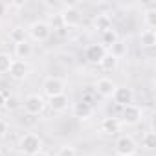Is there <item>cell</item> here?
I'll list each match as a JSON object with an SVG mask.
<instances>
[{"mask_svg":"<svg viewBox=\"0 0 156 156\" xmlns=\"http://www.w3.org/2000/svg\"><path fill=\"white\" fill-rule=\"evenodd\" d=\"M26 31L35 42H46L51 37V26L46 20H33Z\"/></svg>","mask_w":156,"mask_h":156,"instance_id":"obj_1","label":"cell"},{"mask_svg":"<svg viewBox=\"0 0 156 156\" xmlns=\"http://www.w3.org/2000/svg\"><path fill=\"white\" fill-rule=\"evenodd\" d=\"M41 147H42V140H41L35 132H26V134L19 140V151L24 152V154H28V156L39 152Z\"/></svg>","mask_w":156,"mask_h":156,"instance_id":"obj_2","label":"cell"},{"mask_svg":"<svg viewBox=\"0 0 156 156\" xmlns=\"http://www.w3.org/2000/svg\"><path fill=\"white\" fill-rule=\"evenodd\" d=\"M114 149H116V154L118 156H136V152H138V143L134 141V138L132 136H119L118 140H116V145H114Z\"/></svg>","mask_w":156,"mask_h":156,"instance_id":"obj_3","label":"cell"},{"mask_svg":"<svg viewBox=\"0 0 156 156\" xmlns=\"http://www.w3.org/2000/svg\"><path fill=\"white\" fill-rule=\"evenodd\" d=\"M64 90H66V83L61 79V77H48V79H44V83H42V94L48 99L64 94Z\"/></svg>","mask_w":156,"mask_h":156,"instance_id":"obj_4","label":"cell"},{"mask_svg":"<svg viewBox=\"0 0 156 156\" xmlns=\"http://www.w3.org/2000/svg\"><path fill=\"white\" fill-rule=\"evenodd\" d=\"M22 105H24V110H26L30 116H39V114H42L44 108H46V101H44V98L39 96V94H30V96H26V99H24Z\"/></svg>","mask_w":156,"mask_h":156,"instance_id":"obj_5","label":"cell"},{"mask_svg":"<svg viewBox=\"0 0 156 156\" xmlns=\"http://www.w3.org/2000/svg\"><path fill=\"white\" fill-rule=\"evenodd\" d=\"M61 20H62L64 28H77L81 24V20H83V13L75 6H66L61 11Z\"/></svg>","mask_w":156,"mask_h":156,"instance_id":"obj_6","label":"cell"},{"mask_svg":"<svg viewBox=\"0 0 156 156\" xmlns=\"http://www.w3.org/2000/svg\"><path fill=\"white\" fill-rule=\"evenodd\" d=\"M141 119H143V110H141L138 105L130 103V105L123 107V110H121V119H119L121 123H125V125H138Z\"/></svg>","mask_w":156,"mask_h":156,"instance_id":"obj_7","label":"cell"},{"mask_svg":"<svg viewBox=\"0 0 156 156\" xmlns=\"http://www.w3.org/2000/svg\"><path fill=\"white\" fill-rule=\"evenodd\" d=\"M112 99H114L116 105L127 107V105H130V103L134 101V92H132V88H129V87H116V90H114V94H112Z\"/></svg>","mask_w":156,"mask_h":156,"instance_id":"obj_8","label":"cell"},{"mask_svg":"<svg viewBox=\"0 0 156 156\" xmlns=\"http://www.w3.org/2000/svg\"><path fill=\"white\" fill-rule=\"evenodd\" d=\"M94 90H96V94H99L101 98H112V94H114V90H116V83H114L112 79H108V77H101V79L96 81Z\"/></svg>","mask_w":156,"mask_h":156,"instance_id":"obj_9","label":"cell"},{"mask_svg":"<svg viewBox=\"0 0 156 156\" xmlns=\"http://www.w3.org/2000/svg\"><path fill=\"white\" fill-rule=\"evenodd\" d=\"M72 114H73V118H77V119L87 121V119L92 118L94 107H90V105H87V103H83V101H77V103H73V107H72Z\"/></svg>","mask_w":156,"mask_h":156,"instance_id":"obj_10","label":"cell"},{"mask_svg":"<svg viewBox=\"0 0 156 156\" xmlns=\"http://www.w3.org/2000/svg\"><path fill=\"white\" fill-rule=\"evenodd\" d=\"M28 73H30L28 62H26V61H15V59H13V64H11V68H9V75L13 77V79L22 81V79H26V77H28Z\"/></svg>","mask_w":156,"mask_h":156,"instance_id":"obj_11","label":"cell"},{"mask_svg":"<svg viewBox=\"0 0 156 156\" xmlns=\"http://www.w3.org/2000/svg\"><path fill=\"white\" fill-rule=\"evenodd\" d=\"M119 129H121V121L118 118H105L99 123V130L105 136H114V134L119 132Z\"/></svg>","mask_w":156,"mask_h":156,"instance_id":"obj_12","label":"cell"},{"mask_svg":"<svg viewBox=\"0 0 156 156\" xmlns=\"http://www.w3.org/2000/svg\"><path fill=\"white\" fill-rule=\"evenodd\" d=\"M105 53H107V50H105L101 44H90V46L85 50V57H87V61L96 62V64L105 57Z\"/></svg>","mask_w":156,"mask_h":156,"instance_id":"obj_13","label":"cell"},{"mask_svg":"<svg viewBox=\"0 0 156 156\" xmlns=\"http://www.w3.org/2000/svg\"><path fill=\"white\" fill-rule=\"evenodd\" d=\"M92 26H94V30H98L99 33H103V31H107V30L112 28V19H110L108 13H98L94 17V20H92Z\"/></svg>","mask_w":156,"mask_h":156,"instance_id":"obj_14","label":"cell"},{"mask_svg":"<svg viewBox=\"0 0 156 156\" xmlns=\"http://www.w3.org/2000/svg\"><path fill=\"white\" fill-rule=\"evenodd\" d=\"M13 53H15L17 61H24V59L31 57V53H33V46H31V42H30V41L19 42V44H15V50H13Z\"/></svg>","mask_w":156,"mask_h":156,"instance_id":"obj_15","label":"cell"},{"mask_svg":"<svg viewBox=\"0 0 156 156\" xmlns=\"http://www.w3.org/2000/svg\"><path fill=\"white\" fill-rule=\"evenodd\" d=\"M68 96L66 94H61V96H55V98H50L48 99V107L53 110V112H62V110H66L68 108Z\"/></svg>","mask_w":156,"mask_h":156,"instance_id":"obj_16","label":"cell"},{"mask_svg":"<svg viewBox=\"0 0 156 156\" xmlns=\"http://www.w3.org/2000/svg\"><path fill=\"white\" fill-rule=\"evenodd\" d=\"M116 42H119V35H118V31L116 30H107V31H103L101 33V39H99V44L105 48V50H108L110 46H114Z\"/></svg>","mask_w":156,"mask_h":156,"instance_id":"obj_17","label":"cell"},{"mask_svg":"<svg viewBox=\"0 0 156 156\" xmlns=\"http://www.w3.org/2000/svg\"><path fill=\"white\" fill-rule=\"evenodd\" d=\"M140 46L141 48H154L156 46V33H154V30H143L140 33Z\"/></svg>","mask_w":156,"mask_h":156,"instance_id":"obj_18","label":"cell"},{"mask_svg":"<svg viewBox=\"0 0 156 156\" xmlns=\"http://www.w3.org/2000/svg\"><path fill=\"white\" fill-rule=\"evenodd\" d=\"M118 61H119V59H116L114 55H110V53L107 51L105 57H103L98 64H99V68H101L103 72H114V70L118 68Z\"/></svg>","mask_w":156,"mask_h":156,"instance_id":"obj_19","label":"cell"},{"mask_svg":"<svg viewBox=\"0 0 156 156\" xmlns=\"http://www.w3.org/2000/svg\"><path fill=\"white\" fill-rule=\"evenodd\" d=\"M26 35H28V31H26L22 26H15V28H11V31H9V39L13 41V44H19V42L28 41Z\"/></svg>","mask_w":156,"mask_h":156,"instance_id":"obj_20","label":"cell"},{"mask_svg":"<svg viewBox=\"0 0 156 156\" xmlns=\"http://www.w3.org/2000/svg\"><path fill=\"white\" fill-rule=\"evenodd\" d=\"M13 64V57L9 53H4V51H0V75H4V73H9V68Z\"/></svg>","mask_w":156,"mask_h":156,"instance_id":"obj_21","label":"cell"},{"mask_svg":"<svg viewBox=\"0 0 156 156\" xmlns=\"http://www.w3.org/2000/svg\"><path fill=\"white\" fill-rule=\"evenodd\" d=\"M141 147H143L145 151H152V149L156 147V134H154L152 130H149V132L143 134V138H141Z\"/></svg>","mask_w":156,"mask_h":156,"instance_id":"obj_22","label":"cell"},{"mask_svg":"<svg viewBox=\"0 0 156 156\" xmlns=\"http://www.w3.org/2000/svg\"><path fill=\"white\" fill-rule=\"evenodd\" d=\"M143 22H145L147 30H154L156 28V9L154 8L143 11Z\"/></svg>","mask_w":156,"mask_h":156,"instance_id":"obj_23","label":"cell"},{"mask_svg":"<svg viewBox=\"0 0 156 156\" xmlns=\"http://www.w3.org/2000/svg\"><path fill=\"white\" fill-rule=\"evenodd\" d=\"M55 156H79V154H77V151H75L72 145H62V147L57 151Z\"/></svg>","mask_w":156,"mask_h":156,"instance_id":"obj_24","label":"cell"},{"mask_svg":"<svg viewBox=\"0 0 156 156\" xmlns=\"http://www.w3.org/2000/svg\"><path fill=\"white\" fill-rule=\"evenodd\" d=\"M8 134V121L0 118V138H4Z\"/></svg>","mask_w":156,"mask_h":156,"instance_id":"obj_25","label":"cell"},{"mask_svg":"<svg viewBox=\"0 0 156 156\" xmlns=\"http://www.w3.org/2000/svg\"><path fill=\"white\" fill-rule=\"evenodd\" d=\"M6 108H17V99L15 98H8L6 99Z\"/></svg>","mask_w":156,"mask_h":156,"instance_id":"obj_26","label":"cell"},{"mask_svg":"<svg viewBox=\"0 0 156 156\" xmlns=\"http://www.w3.org/2000/svg\"><path fill=\"white\" fill-rule=\"evenodd\" d=\"M6 99H8V94L6 92H0V108L6 107Z\"/></svg>","mask_w":156,"mask_h":156,"instance_id":"obj_27","label":"cell"},{"mask_svg":"<svg viewBox=\"0 0 156 156\" xmlns=\"http://www.w3.org/2000/svg\"><path fill=\"white\" fill-rule=\"evenodd\" d=\"M31 156H50V154H48L46 151H42V149H41L39 152H35V154H31Z\"/></svg>","mask_w":156,"mask_h":156,"instance_id":"obj_28","label":"cell"},{"mask_svg":"<svg viewBox=\"0 0 156 156\" xmlns=\"http://www.w3.org/2000/svg\"><path fill=\"white\" fill-rule=\"evenodd\" d=\"M0 156H4V154H2V151H0Z\"/></svg>","mask_w":156,"mask_h":156,"instance_id":"obj_29","label":"cell"}]
</instances>
